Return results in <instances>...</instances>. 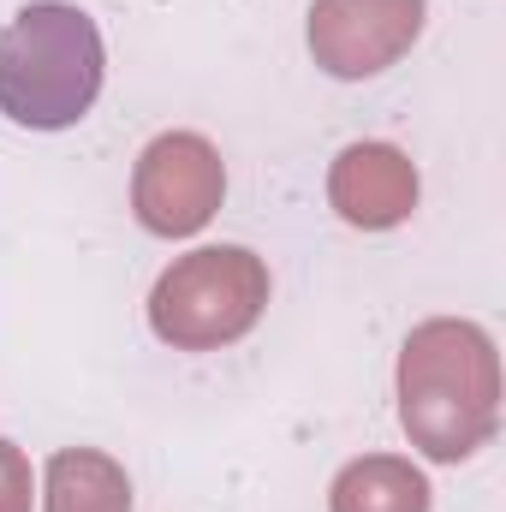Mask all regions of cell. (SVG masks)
Instances as JSON below:
<instances>
[{"mask_svg":"<svg viewBox=\"0 0 506 512\" xmlns=\"http://www.w3.org/2000/svg\"><path fill=\"white\" fill-rule=\"evenodd\" d=\"M399 423L435 465H459L501 429V352L477 322L435 316L399 352Z\"/></svg>","mask_w":506,"mask_h":512,"instance_id":"cell-1","label":"cell"},{"mask_svg":"<svg viewBox=\"0 0 506 512\" xmlns=\"http://www.w3.org/2000/svg\"><path fill=\"white\" fill-rule=\"evenodd\" d=\"M328 203L340 209V221L387 233L417 209V167L393 143H352L328 173Z\"/></svg>","mask_w":506,"mask_h":512,"instance_id":"cell-6","label":"cell"},{"mask_svg":"<svg viewBox=\"0 0 506 512\" xmlns=\"http://www.w3.org/2000/svg\"><path fill=\"white\" fill-rule=\"evenodd\" d=\"M102 30L66 0H30L0 30V114L30 131L78 126L102 96Z\"/></svg>","mask_w":506,"mask_h":512,"instance_id":"cell-2","label":"cell"},{"mask_svg":"<svg viewBox=\"0 0 506 512\" xmlns=\"http://www.w3.org/2000/svg\"><path fill=\"white\" fill-rule=\"evenodd\" d=\"M0 512H30V459L0 435Z\"/></svg>","mask_w":506,"mask_h":512,"instance_id":"cell-9","label":"cell"},{"mask_svg":"<svg viewBox=\"0 0 506 512\" xmlns=\"http://www.w3.org/2000/svg\"><path fill=\"white\" fill-rule=\"evenodd\" d=\"M48 512H131V477L96 447H60L42 477Z\"/></svg>","mask_w":506,"mask_h":512,"instance_id":"cell-7","label":"cell"},{"mask_svg":"<svg viewBox=\"0 0 506 512\" xmlns=\"http://www.w3.org/2000/svg\"><path fill=\"white\" fill-rule=\"evenodd\" d=\"M227 197V167L221 149L197 131H167L137 155L131 173V215L155 239H191L197 227L215 221Z\"/></svg>","mask_w":506,"mask_h":512,"instance_id":"cell-4","label":"cell"},{"mask_svg":"<svg viewBox=\"0 0 506 512\" xmlns=\"http://www.w3.org/2000/svg\"><path fill=\"white\" fill-rule=\"evenodd\" d=\"M328 512H429V477L411 459L364 453L334 477Z\"/></svg>","mask_w":506,"mask_h":512,"instance_id":"cell-8","label":"cell"},{"mask_svg":"<svg viewBox=\"0 0 506 512\" xmlns=\"http://www.w3.org/2000/svg\"><path fill=\"white\" fill-rule=\"evenodd\" d=\"M268 310V262L245 245H203L179 256L149 292V328L173 352H215L245 340Z\"/></svg>","mask_w":506,"mask_h":512,"instance_id":"cell-3","label":"cell"},{"mask_svg":"<svg viewBox=\"0 0 506 512\" xmlns=\"http://www.w3.org/2000/svg\"><path fill=\"white\" fill-rule=\"evenodd\" d=\"M423 0H316L310 6V54L334 78H376L411 54L423 36Z\"/></svg>","mask_w":506,"mask_h":512,"instance_id":"cell-5","label":"cell"}]
</instances>
